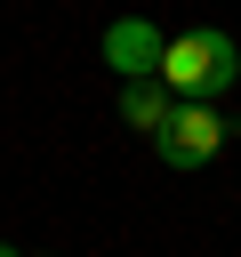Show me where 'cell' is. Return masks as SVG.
<instances>
[{"label":"cell","mask_w":241,"mask_h":257,"mask_svg":"<svg viewBox=\"0 0 241 257\" xmlns=\"http://www.w3.org/2000/svg\"><path fill=\"white\" fill-rule=\"evenodd\" d=\"M233 72H241V40L217 32V24H193V32L161 40V72H153V80H161L177 104H209V96L233 88Z\"/></svg>","instance_id":"cell-1"},{"label":"cell","mask_w":241,"mask_h":257,"mask_svg":"<svg viewBox=\"0 0 241 257\" xmlns=\"http://www.w3.org/2000/svg\"><path fill=\"white\" fill-rule=\"evenodd\" d=\"M225 137H233V120H225L217 104H169V120L153 128V145H161L169 169H209V161L225 153Z\"/></svg>","instance_id":"cell-2"},{"label":"cell","mask_w":241,"mask_h":257,"mask_svg":"<svg viewBox=\"0 0 241 257\" xmlns=\"http://www.w3.org/2000/svg\"><path fill=\"white\" fill-rule=\"evenodd\" d=\"M104 64H112L120 80H153V72H161V32H153L145 16H112V24H104Z\"/></svg>","instance_id":"cell-3"},{"label":"cell","mask_w":241,"mask_h":257,"mask_svg":"<svg viewBox=\"0 0 241 257\" xmlns=\"http://www.w3.org/2000/svg\"><path fill=\"white\" fill-rule=\"evenodd\" d=\"M169 104H177V96H169L161 80H129V88H120V120H129V128H145V137L169 120Z\"/></svg>","instance_id":"cell-4"},{"label":"cell","mask_w":241,"mask_h":257,"mask_svg":"<svg viewBox=\"0 0 241 257\" xmlns=\"http://www.w3.org/2000/svg\"><path fill=\"white\" fill-rule=\"evenodd\" d=\"M0 257H24V249H8V241H0Z\"/></svg>","instance_id":"cell-5"}]
</instances>
